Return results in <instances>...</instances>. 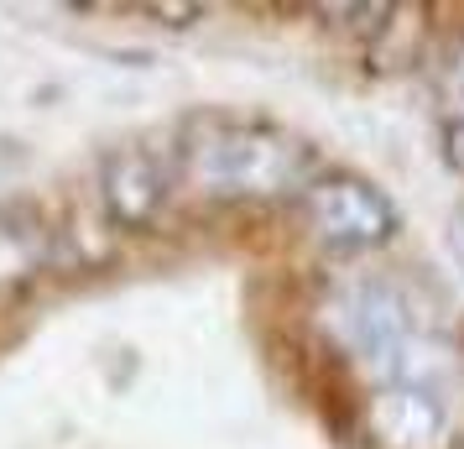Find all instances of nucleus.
Segmentation results:
<instances>
[{
  "label": "nucleus",
  "mask_w": 464,
  "mask_h": 449,
  "mask_svg": "<svg viewBox=\"0 0 464 449\" xmlns=\"http://www.w3.org/2000/svg\"><path fill=\"white\" fill-rule=\"evenodd\" d=\"M334 335L365 371H386L412 335V314L392 282H360L334 303Z\"/></svg>",
  "instance_id": "3"
},
{
  "label": "nucleus",
  "mask_w": 464,
  "mask_h": 449,
  "mask_svg": "<svg viewBox=\"0 0 464 449\" xmlns=\"http://www.w3.org/2000/svg\"><path fill=\"white\" fill-rule=\"evenodd\" d=\"M172 157L162 162L151 147H115L100 162V204L121 230H147L172 193Z\"/></svg>",
  "instance_id": "4"
},
{
  "label": "nucleus",
  "mask_w": 464,
  "mask_h": 449,
  "mask_svg": "<svg viewBox=\"0 0 464 449\" xmlns=\"http://www.w3.org/2000/svg\"><path fill=\"white\" fill-rule=\"evenodd\" d=\"M297 214H303V230L329 251H365L397 230V210L386 204V193L355 172L314 178L308 193L297 199Z\"/></svg>",
  "instance_id": "2"
},
{
  "label": "nucleus",
  "mask_w": 464,
  "mask_h": 449,
  "mask_svg": "<svg viewBox=\"0 0 464 449\" xmlns=\"http://www.w3.org/2000/svg\"><path fill=\"white\" fill-rule=\"evenodd\" d=\"M371 434L381 449H443L449 418L428 392H381L371 407Z\"/></svg>",
  "instance_id": "6"
},
{
  "label": "nucleus",
  "mask_w": 464,
  "mask_h": 449,
  "mask_svg": "<svg viewBox=\"0 0 464 449\" xmlns=\"http://www.w3.org/2000/svg\"><path fill=\"white\" fill-rule=\"evenodd\" d=\"M439 100H443V126H464V32L459 43L449 47V58L439 68Z\"/></svg>",
  "instance_id": "7"
},
{
  "label": "nucleus",
  "mask_w": 464,
  "mask_h": 449,
  "mask_svg": "<svg viewBox=\"0 0 464 449\" xmlns=\"http://www.w3.org/2000/svg\"><path fill=\"white\" fill-rule=\"evenodd\" d=\"M47 261H53V230H47L43 210L0 204V298H11L26 282H37Z\"/></svg>",
  "instance_id": "5"
},
{
  "label": "nucleus",
  "mask_w": 464,
  "mask_h": 449,
  "mask_svg": "<svg viewBox=\"0 0 464 449\" xmlns=\"http://www.w3.org/2000/svg\"><path fill=\"white\" fill-rule=\"evenodd\" d=\"M172 178L204 204H261L282 193H308L314 151L293 131L251 121V115H193L178 147Z\"/></svg>",
  "instance_id": "1"
}]
</instances>
